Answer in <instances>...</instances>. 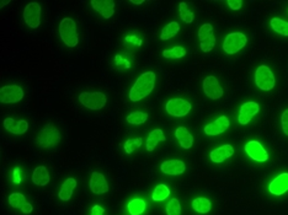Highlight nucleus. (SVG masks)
I'll use <instances>...</instances> for the list:
<instances>
[{"mask_svg":"<svg viewBox=\"0 0 288 215\" xmlns=\"http://www.w3.org/2000/svg\"><path fill=\"white\" fill-rule=\"evenodd\" d=\"M154 85H156V74L153 72H147V73L142 74L134 85L132 86L130 91V98L133 102H138V101L143 100L144 97L151 95L153 91Z\"/></svg>","mask_w":288,"mask_h":215,"instance_id":"1","label":"nucleus"},{"mask_svg":"<svg viewBox=\"0 0 288 215\" xmlns=\"http://www.w3.org/2000/svg\"><path fill=\"white\" fill-rule=\"evenodd\" d=\"M59 35L63 42L68 47H76L79 42L78 32H77V26L72 19L65 18L59 24Z\"/></svg>","mask_w":288,"mask_h":215,"instance_id":"2","label":"nucleus"},{"mask_svg":"<svg viewBox=\"0 0 288 215\" xmlns=\"http://www.w3.org/2000/svg\"><path fill=\"white\" fill-rule=\"evenodd\" d=\"M60 142V133L54 125L47 124L40 133L37 137L38 145L42 148H53Z\"/></svg>","mask_w":288,"mask_h":215,"instance_id":"3","label":"nucleus"},{"mask_svg":"<svg viewBox=\"0 0 288 215\" xmlns=\"http://www.w3.org/2000/svg\"><path fill=\"white\" fill-rule=\"evenodd\" d=\"M255 83L258 88L263 91H270L275 88V75H273L270 68L266 67V65H260L256 69Z\"/></svg>","mask_w":288,"mask_h":215,"instance_id":"4","label":"nucleus"},{"mask_svg":"<svg viewBox=\"0 0 288 215\" xmlns=\"http://www.w3.org/2000/svg\"><path fill=\"white\" fill-rule=\"evenodd\" d=\"M246 42H248V38H246V36L244 33H229L223 42V49L228 54H236V53H238L239 50L245 47Z\"/></svg>","mask_w":288,"mask_h":215,"instance_id":"5","label":"nucleus"},{"mask_svg":"<svg viewBox=\"0 0 288 215\" xmlns=\"http://www.w3.org/2000/svg\"><path fill=\"white\" fill-rule=\"evenodd\" d=\"M79 101L89 110H101L106 105V96L103 93H81Z\"/></svg>","mask_w":288,"mask_h":215,"instance_id":"6","label":"nucleus"},{"mask_svg":"<svg viewBox=\"0 0 288 215\" xmlns=\"http://www.w3.org/2000/svg\"><path fill=\"white\" fill-rule=\"evenodd\" d=\"M198 38H200L201 49L203 52H210L215 46V37L213 33V27L210 24H205L198 30Z\"/></svg>","mask_w":288,"mask_h":215,"instance_id":"7","label":"nucleus"},{"mask_svg":"<svg viewBox=\"0 0 288 215\" xmlns=\"http://www.w3.org/2000/svg\"><path fill=\"white\" fill-rule=\"evenodd\" d=\"M166 112L173 117H185L190 113L191 103L183 98H173L165 106Z\"/></svg>","mask_w":288,"mask_h":215,"instance_id":"8","label":"nucleus"},{"mask_svg":"<svg viewBox=\"0 0 288 215\" xmlns=\"http://www.w3.org/2000/svg\"><path fill=\"white\" fill-rule=\"evenodd\" d=\"M24 98V91L18 85H8L0 90V101L3 103H16Z\"/></svg>","mask_w":288,"mask_h":215,"instance_id":"9","label":"nucleus"},{"mask_svg":"<svg viewBox=\"0 0 288 215\" xmlns=\"http://www.w3.org/2000/svg\"><path fill=\"white\" fill-rule=\"evenodd\" d=\"M203 90H205L206 96L210 100H218L223 96V89L219 85L218 79L213 75L207 76L203 80Z\"/></svg>","mask_w":288,"mask_h":215,"instance_id":"10","label":"nucleus"},{"mask_svg":"<svg viewBox=\"0 0 288 215\" xmlns=\"http://www.w3.org/2000/svg\"><path fill=\"white\" fill-rule=\"evenodd\" d=\"M25 23L31 28H37L41 24V6L38 3H30L24 10Z\"/></svg>","mask_w":288,"mask_h":215,"instance_id":"11","label":"nucleus"},{"mask_svg":"<svg viewBox=\"0 0 288 215\" xmlns=\"http://www.w3.org/2000/svg\"><path fill=\"white\" fill-rule=\"evenodd\" d=\"M245 151L246 154L255 161L265 163L268 159L267 151H266L265 149H263V146L261 145L260 143L256 142V140H251V142L246 143Z\"/></svg>","mask_w":288,"mask_h":215,"instance_id":"12","label":"nucleus"},{"mask_svg":"<svg viewBox=\"0 0 288 215\" xmlns=\"http://www.w3.org/2000/svg\"><path fill=\"white\" fill-rule=\"evenodd\" d=\"M229 128V119L226 116H222V117L217 118L214 122L209 123L205 127V133L209 137H215V135H219L222 133L226 132Z\"/></svg>","mask_w":288,"mask_h":215,"instance_id":"13","label":"nucleus"},{"mask_svg":"<svg viewBox=\"0 0 288 215\" xmlns=\"http://www.w3.org/2000/svg\"><path fill=\"white\" fill-rule=\"evenodd\" d=\"M259 111H260V107H259V105L256 102L250 101V102L244 103L240 107V111H239V123L243 125L248 124V123L253 119L254 116L258 115Z\"/></svg>","mask_w":288,"mask_h":215,"instance_id":"14","label":"nucleus"},{"mask_svg":"<svg viewBox=\"0 0 288 215\" xmlns=\"http://www.w3.org/2000/svg\"><path fill=\"white\" fill-rule=\"evenodd\" d=\"M268 191L273 195H282L288 191V173H281L271 181Z\"/></svg>","mask_w":288,"mask_h":215,"instance_id":"15","label":"nucleus"},{"mask_svg":"<svg viewBox=\"0 0 288 215\" xmlns=\"http://www.w3.org/2000/svg\"><path fill=\"white\" fill-rule=\"evenodd\" d=\"M91 6L105 19H110L115 14L113 0H91Z\"/></svg>","mask_w":288,"mask_h":215,"instance_id":"16","label":"nucleus"},{"mask_svg":"<svg viewBox=\"0 0 288 215\" xmlns=\"http://www.w3.org/2000/svg\"><path fill=\"white\" fill-rule=\"evenodd\" d=\"M185 163L181 160H169L164 161L160 166L161 172L165 173V175L170 176H178L181 175V173L185 172Z\"/></svg>","mask_w":288,"mask_h":215,"instance_id":"17","label":"nucleus"},{"mask_svg":"<svg viewBox=\"0 0 288 215\" xmlns=\"http://www.w3.org/2000/svg\"><path fill=\"white\" fill-rule=\"evenodd\" d=\"M90 190L95 194H103L108 192V185L105 180V176L100 172H94L90 178Z\"/></svg>","mask_w":288,"mask_h":215,"instance_id":"18","label":"nucleus"},{"mask_svg":"<svg viewBox=\"0 0 288 215\" xmlns=\"http://www.w3.org/2000/svg\"><path fill=\"white\" fill-rule=\"evenodd\" d=\"M4 127L8 132L13 133V134H24L26 130L28 129V123L25 119H21L16 122L13 118H5L4 119Z\"/></svg>","mask_w":288,"mask_h":215,"instance_id":"19","label":"nucleus"},{"mask_svg":"<svg viewBox=\"0 0 288 215\" xmlns=\"http://www.w3.org/2000/svg\"><path fill=\"white\" fill-rule=\"evenodd\" d=\"M234 154V149L232 145H223V146H219V148L214 149V150H212V153H210V160L213 161V163H223L224 160H227L228 158H231V156H233Z\"/></svg>","mask_w":288,"mask_h":215,"instance_id":"20","label":"nucleus"},{"mask_svg":"<svg viewBox=\"0 0 288 215\" xmlns=\"http://www.w3.org/2000/svg\"><path fill=\"white\" fill-rule=\"evenodd\" d=\"M175 137L183 149H190L193 145V137L185 127H179L175 130Z\"/></svg>","mask_w":288,"mask_h":215,"instance_id":"21","label":"nucleus"},{"mask_svg":"<svg viewBox=\"0 0 288 215\" xmlns=\"http://www.w3.org/2000/svg\"><path fill=\"white\" fill-rule=\"evenodd\" d=\"M32 182L36 186H46L50 182V173L45 166H38L32 173Z\"/></svg>","mask_w":288,"mask_h":215,"instance_id":"22","label":"nucleus"},{"mask_svg":"<svg viewBox=\"0 0 288 215\" xmlns=\"http://www.w3.org/2000/svg\"><path fill=\"white\" fill-rule=\"evenodd\" d=\"M77 187V181L76 178H68L65 180V182L63 183L62 187H60L59 191V198L62 200H69L73 195V191L76 190Z\"/></svg>","mask_w":288,"mask_h":215,"instance_id":"23","label":"nucleus"},{"mask_svg":"<svg viewBox=\"0 0 288 215\" xmlns=\"http://www.w3.org/2000/svg\"><path fill=\"white\" fill-rule=\"evenodd\" d=\"M165 135L161 129H154L152 130L151 134H149L148 139H147V150L153 151L156 149L157 144L159 142H165Z\"/></svg>","mask_w":288,"mask_h":215,"instance_id":"24","label":"nucleus"},{"mask_svg":"<svg viewBox=\"0 0 288 215\" xmlns=\"http://www.w3.org/2000/svg\"><path fill=\"white\" fill-rule=\"evenodd\" d=\"M146 210V202L140 198H134L128 203V212L131 215H140Z\"/></svg>","mask_w":288,"mask_h":215,"instance_id":"25","label":"nucleus"},{"mask_svg":"<svg viewBox=\"0 0 288 215\" xmlns=\"http://www.w3.org/2000/svg\"><path fill=\"white\" fill-rule=\"evenodd\" d=\"M179 31H180V26H179L178 23L173 21V23L168 24V25L163 28V31H161L160 33V40L163 41L170 40V38H173L174 36L178 35Z\"/></svg>","mask_w":288,"mask_h":215,"instance_id":"26","label":"nucleus"},{"mask_svg":"<svg viewBox=\"0 0 288 215\" xmlns=\"http://www.w3.org/2000/svg\"><path fill=\"white\" fill-rule=\"evenodd\" d=\"M210 207H212V205H210L209 199H207V198H196L192 202L193 209L197 213H201V214H206V213L209 212Z\"/></svg>","mask_w":288,"mask_h":215,"instance_id":"27","label":"nucleus"},{"mask_svg":"<svg viewBox=\"0 0 288 215\" xmlns=\"http://www.w3.org/2000/svg\"><path fill=\"white\" fill-rule=\"evenodd\" d=\"M271 27L273 28V31H276L277 33L282 36H288V23L287 21L282 20V19H272L270 21Z\"/></svg>","mask_w":288,"mask_h":215,"instance_id":"28","label":"nucleus"},{"mask_svg":"<svg viewBox=\"0 0 288 215\" xmlns=\"http://www.w3.org/2000/svg\"><path fill=\"white\" fill-rule=\"evenodd\" d=\"M169 195H170V190H169L168 186L159 185L154 188L152 198H153V200H156V202H161V200L166 199Z\"/></svg>","mask_w":288,"mask_h":215,"instance_id":"29","label":"nucleus"},{"mask_svg":"<svg viewBox=\"0 0 288 215\" xmlns=\"http://www.w3.org/2000/svg\"><path fill=\"white\" fill-rule=\"evenodd\" d=\"M148 119V115L146 112H140V111H135V112H132L128 115L127 122L131 123V124H143Z\"/></svg>","mask_w":288,"mask_h":215,"instance_id":"30","label":"nucleus"},{"mask_svg":"<svg viewBox=\"0 0 288 215\" xmlns=\"http://www.w3.org/2000/svg\"><path fill=\"white\" fill-rule=\"evenodd\" d=\"M26 203H27V200H26L25 195H23L21 193H13L11 195H9V204L13 208L21 209Z\"/></svg>","mask_w":288,"mask_h":215,"instance_id":"31","label":"nucleus"},{"mask_svg":"<svg viewBox=\"0 0 288 215\" xmlns=\"http://www.w3.org/2000/svg\"><path fill=\"white\" fill-rule=\"evenodd\" d=\"M179 13H180V18L183 19V23L186 24H191L193 21V19H195V15H193L192 11L188 9L186 3H180V5H179Z\"/></svg>","mask_w":288,"mask_h":215,"instance_id":"32","label":"nucleus"},{"mask_svg":"<svg viewBox=\"0 0 288 215\" xmlns=\"http://www.w3.org/2000/svg\"><path fill=\"white\" fill-rule=\"evenodd\" d=\"M163 55L165 58H171V59H178L186 55V49L183 47H174L171 49H166L163 52Z\"/></svg>","mask_w":288,"mask_h":215,"instance_id":"33","label":"nucleus"},{"mask_svg":"<svg viewBox=\"0 0 288 215\" xmlns=\"http://www.w3.org/2000/svg\"><path fill=\"white\" fill-rule=\"evenodd\" d=\"M142 145V138H133V139H128L125 143V151L127 154H132L133 151L137 150L139 146Z\"/></svg>","mask_w":288,"mask_h":215,"instance_id":"34","label":"nucleus"},{"mask_svg":"<svg viewBox=\"0 0 288 215\" xmlns=\"http://www.w3.org/2000/svg\"><path fill=\"white\" fill-rule=\"evenodd\" d=\"M166 214L168 215H180L181 214V205L176 198H173L166 205Z\"/></svg>","mask_w":288,"mask_h":215,"instance_id":"35","label":"nucleus"},{"mask_svg":"<svg viewBox=\"0 0 288 215\" xmlns=\"http://www.w3.org/2000/svg\"><path fill=\"white\" fill-rule=\"evenodd\" d=\"M282 129L286 135H288V110L282 113Z\"/></svg>","mask_w":288,"mask_h":215,"instance_id":"36","label":"nucleus"},{"mask_svg":"<svg viewBox=\"0 0 288 215\" xmlns=\"http://www.w3.org/2000/svg\"><path fill=\"white\" fill-rule=\"evenodd\" d=\"M228 5L233 10H239L243 5V1L241 0H228Z\"/></svg>","mask_w":288,"mask_h":215,"instance_id":"37","label":"nucleus"},{"mask_svg":"<svg viewBox=\"0 0 288 215\" xmlns=\"http://www.w3.org/2000/svg\"><path fill=\"white\" fill-rule=\"evenodd\" d=\"M105 209L100 205H94L93 209H91V215H104Z\"/></svg>","mask_w":288,"mask_h":215,"instance_id":"38","label":"nucleus"},{"mask_svg":"<svg viewBox=\"0 0 288 215\" xmlns=\"http://www.w3.org/2000/svg\"><path fill=\"white\" fill-rule=\"evenodd\" d=\"M32 209H33L32 205H31L30 203H26V204L24 205V207L21 208L20 210H21V212H23V213H25V214H30V213H32Z\"/></svg>","mask_w":288,"mask_h":215,"instance_id":"39","label":"nucleus"},{"mask_svg":"<svg viewBox=\"0 0 288 215\" xmlns=\"http://www.w3.org/2000/svg\"><path fill=\"white\" fill-rule=\"evenodd\" d=\"M19 172H20V168L16 167L15 170H14V182H15V183H20V181H21Z\"/></svg>","mask_w":288,"mask_h":215,"instance_id":"40","label":"nucleus"},{"mask_svg":"<svg viewBox=\"0 0 288 215\" xmlns=\"http://www.w3.org/2000/svg\"><path fill=\"white\" fill-rule=\"evenodd\" d=\"M131 3H132V4H137V5H139V4L144 3V0H140V1H135V0H132Z\"/></svg>","mask_w":288,"mask_h":215,"instance_id":"41","label":"nucleus"},{"mask_svg":"<svg viewBox=\"0 0 288 215\" xmlns=\"http://www.w3.org/2000/svg\"><path fill=\"white\" fill-rule=\"evenodd\" d=\"M6 4H9V1H1V3H0V6L3 8V6H5Z\"/></svg>","mask_w":288,"mask_h":215,"instance_id":"42","label":"nucleus"}]
</instances>
